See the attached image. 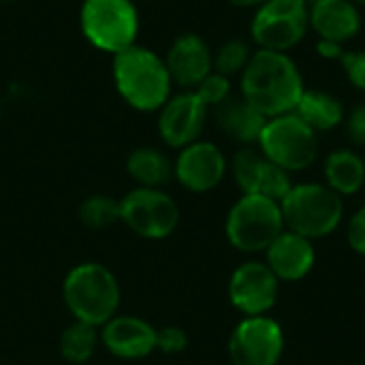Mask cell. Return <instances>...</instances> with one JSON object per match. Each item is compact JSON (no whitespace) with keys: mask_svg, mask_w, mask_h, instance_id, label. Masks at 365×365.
I'll use <instances>...</instances> for the list:
<instances>
[{"mask_svg":"<svg viewBox=\"0 0 365 365\" xmlns=\"http://www.w3.org/2000/svg\"><path fill=\"white\" fill-rule=\"evenodd\" d=\"M306 92L304 77L289 53L255 49L240 75V96L267 120L293 113Z\"/></svg>","mask_w":365,"mask_h":365,"instance_id":"1","label":"cell"},{"mask_svg":"<svg viewBox=\"0 0 365 365\" xmlns=\"http://www.w3.org/2000/svg\"><path fill=\"white\" fill-rule=\"evenodd\" d=\"M111 77L120 98L141 113H156L173 94V81L163 56L135 43L111 56Z\"/></svg>","mask_w":365,"mask_h":365,"instance_id":"2","label":"cell"},{"mask_svg":"<svg viewBox=\"0 0 365 365\" xmlns=\"http://www.w3.org/2000/svg\"><path fill=\"white\" fill-rule=\"evenodd\" d=\"M62 299L73 321L103 327L120 310L122 289L115 274L103 263L75 265L62 282Z\"/></svg>","mask_w":365,"mask_h":365,"instance_id":"3","label":"cell"},{"mask_svg":"<svg viewBox=\"0 0 365 365\" xmlns=\"http://www.w3.org/2000/svg\"><path fill=\"white\" fill-rule=\"evenodd\" d=\"M284 229L314 242L331 235L344 220V199L327 184H293L280 203Z\"/></svg>","mask_w":365,"mask_h":365,"instance_id":"4","label":"cell"},{"mask_svg":"<svg viewBox=\"0 0 365 365\" xmlns=\"http://www.w3.org/2000/svg\"><path fill=\"white\" fill-rule=\"evenodd\" d=\"M83 38L98 51L115 56L137 43L141 17L135 0H83L79 9Z\"/></svg>","mask_w":365,"mask_h":365,"instance_id":"5","label":"cell"},{"mask_svg":"<svg viewBox=\"0 0 365 365\" xmlns=\"http://www.w3.org/2000/svg\"><path fill=\"white\" fill-rule=\"evenodd\" d=\"M284 231L282 207L278 201L261 195H242L229 210L225 233L240 252H265Z\"/></svg>","mask_w":365,"mask_h":365,"instance_id":"6","label":"cell"},{"mask_svg":"<svg viewBox=\"0 0 365 365\" xmlns=\"http://www.w3.org/2000/svg\"><path fill=\"white\" fill-rule=\"evenodd\" d=\"M257 148L267 160L289 173L306 171L319 158V135L293 111L269 118Z\"/></svg>","mask_w":365,"mask_h":365,"instance_id":"7","label":"cell"},{"mask_svg":"<svg viewBox=\"0 0 365 365\" xmlns=\"http://www.w3.org/2000/svg\"><path fill=\"white\" fill-rule=\"evenodd\" d=\"M310 6L304 0H267L250 21V38L259 49L282 51L297 47L310 30Z\"/></svg>","mask_w":365,"mask_h":365,"instance_id":"8","label":"cell"},{"mask_svg":"<svg viewBox=\"0 0 365 365\" xmlns=\"http://www.w3.org/2000/svg\"><path fill=\"white\" fill-rule=\"evenodd\" d=\"M122 222L143 240H165L180 225V207L163 188H133L120 199Z\"/></svg>","mask_w":365,"mask_h":365,"instance_id":"9","label":"cell"},{"mask_svg":"<svg viewBox=\"0 0 365 365\" xmlns=\"http://www.w3.org/2000/svg\"><path fill=\"white\" fill-rule=\"evenodd\" d=\"M284 353V331L267 314L244 317L231 338L229 357L233 365H278Z\"/></svg>","mask_w":365,"mask_h":365,"instance_id":"10","label":"cell"},{"mask_svg":"<svg viewBox=\"0 0 365 365\" xmlns=\"http://www.w3.org/2000/svg\"><path fill=\"white\" fill-rule=\"evenodd\" d=\"M156 113V128L163 143L171 150H182L201 139L210 109L195 90H182L171 94Z\"/></svg>","mask_w":365,"mask_h":365,"instance_id":"11","label":"cell"},{"mask_svg":"<svg viewBox=\"0 0 365 365\" xmlns=\"http://www.w3.org/2000/svg\"><path fill=\"white\" fill-rule=\"evenodd\" d=\"M231 173L242 195H261L282 203L293 188L291 173L267 160L261 150L252 145H242L235 152L231 160Z\"/></svg>","mask_w":365,"mask_h":365,"instance_id":"12","label":"cell"},{"mask_svg":"<svg viewBox=\"0 0 365 365\" xmlns=\"http://www.w3.org/2000/svg\"><path fill=\"white\" fill-rule=\"evenodd\" d=\"M280 293V280L267 267L265 261H246L231 274L229 299L244 317L267 314Z\"/></svg>","mask_w":365,"mask_h":365,"instance_id":"13","label":"cell"},{"mask_svg":"<svg viewBox=\"0 0 365 365\" xmlns=\"http://www.w3.org/2000/svg\"><path fill=\"white\" fill-rule=\"evenodd\" d=\"M227 171L229 163L225 152L205 139L178 150L173 160V180H178L182 188L197 195L214 190L225 180Z\"/></svg>","mask_w":365,"mask_h":365,"instance_id":"14","label":"cell"},{"mask_svg":"<svg viewBox=\"0 0 365 365\" xmlns=\"http://www.w3.org/2000/svg\"><path fill=\"white\" fill-rule=\"evenodd\" d=\"M173 86L195 90L214 71V51L197 32H182L175 36L163 56Z\"/></svg>","mask_w":365,"mask_h":365,"instance_id":"15","label":"cell"},{"mask_svg":"<svg viewBox=\"0 0 365 365\" xmlns=\"http://www.w3.org/2000/svg\"><path fill=\"white\" fill-rule=\"evenodd\" d=\"M101 344L118 359H145L156 351V327L133 314H115L101 327Z\"/></svg>","mask_w":365,"mask_h":365,"instance_id":"16","label":"cell"},{"mask_svg":"<svg viewBox=\"0 0 365 365\" xmlns=\"http://www.w3.org/2000/svg\"><path fill=\"white\" fill-rule=\"evenodd\" d=\"M265 263L280 282H299L312 272L317 250L310 240L284 229L265 250Z\"/></svg>","mask_w":365,"mask_h":365,"instance_id":"17","label":"cell"},{"mask_svg":"<svg viewBox=\"0 0 365 365\" xmlns=\"http://www.w3.org/2000/svg\"><path fill=\"white\" fill-rule=\"evenodd\" d=\"M310 30L319 38L334 43H349L361 30V15L353 0H321L310 6Z\"/></svg>","mask_w":365,"mask_h":365,"instance_id":"18","label":"cell"},{"mask_svg":"<svg viewBox=\"0 0 365 365\" xmlns=\"http://www.w3.org/2000/svg\"><path fill=\"white\" fill-rule=\"evenodd\" d=\"M214 115L218 128L240 145H255L267 122V118L242 96H229L222 105L214 107Z\"/></svg>","mask_w":365,"mask_h":365,"instance_id":"19","label":"cell"},{"mask_svg":"<svg viewBox=\"0 0 365 365\" xmlns=\"http://www.w3.org/2000/svg\"><path fill=\"white\" fill-rule=\"evenodd\" d=\"M325 184L342 199L357 195L365 186V160L349 148L334 150L323 165Z\"/></svg>","mask_w":365,"mask_h":365,"instance_id":"20","label":"cell"},{"mask_svg":"<svg viewBox=\"0 0 365 365\" xmlns=\"http://www.w3.org/2000/svg\"><path fill=\"white\" fill-rule=\"evenodd\" d=\"M126 173L141 188H163L173 180V160L158 148H135L126 158Z\"/></svg>","mask_w":365,"mask_h":365,"instance_id":"21","label":"cell"},{"mask_svg":"<svg viewBox=\"0 0 365 365\" xmlns=\"http://www.w3.org/2000/svg\"><path fill=\"white\" fill-rule=\"evenodd\" d=\"M295 113L314 133H329V130L338 128L346 118L344 105L340 103V98H336L334 94H329L325 90H308V88H306Z\"/></svg>","mask_w":365,"mask_h":365,"instance_id":"22","label":"cell"},{"mask_svg":"<svg viewBox=\"0 0 365 365\" xmlns=\"http://www.w3.org/2000/svg\"><path fill=\"white\" fill-rule=\"evenodd\" d=\"M98 344H101V327H94V325L81 323V321H73L68 327L62 329L58 349H60V355L64 361L81 365L92 359Z\"/></svg>","mask_w":365,"mask_h":365,"instance_id":"23","label":"cell"},{"mask_svg":"<svg viewBox=\"0 0 365 365\" xmlns=\"http://www.w3.org/2000/svg\"><path fill=\"white\" fill-rule=\"evenodd\" d=\"M79 220L88 229L101 231L113 227L120 218V201L109 195H92L79 205Z\"/></svg>","mask_w":365,"mask_h":365,"instance_id":"24","label":"cell"},{"mask_svg":"<svg viewBox=\"0 0 365 365\" xmlns=\"http://www.w3.org/2000/svg\"><path fill=\"white\" fill-rule=\"evenodd\" d=\"M250 56H252V49H250V45L246 41L231 38V41L222 43L216 49V53H214V71L225 75V77L242 75V71L246 68Z\"/></svg>","mask_w":365,"mask_h":365,"instance_id":"25","label":"cell"},{"mask_svg":"<svg viewBox=\"0 0 365 365\" xmlns=\"http://www.w3.org/2000/svg\"><path fill=\"white\" fill-rule=\"evenodd\" d=\"M195 94L205 103L207 109H214L222 105L231 96V77H225L216 71H212L197 88Z\"/></svg>","mask_w":365,"mask_h":365,"instance_id":"26","label":"cell"},{"mask_svg":"<svg viewBox=\"0 0 365 365\" xmlns=\"http://www.w3.org/2000/svg\"><path fill=\"white\" fill-rule=\"evenodd\" d=\"M188 346V336L178 325H167L156 329V351L163 355H180Z\"/></svg>","mask_w":365,"mask_h":365,"instance_id":"27","label":"cell"},{"mask_svg":"<svg viewBox=\"0 0 365 365\" xmlns=\"http://www.w3.org/2000/svg\"><path fill=\"white\" fill-rule=\"evenodd\" d=\"M342 71L346 75V79L357 88L365 92V51L364 49H355V51H344L342 60Z\"/></svg>","mask_w":365,"mask_h":365,"instance_id":"28","label":"cell"},{"mask_svg":"<svg viewBox=\"0 0 365 365\" xmlns=\"http://www.w3.org/2000/svg\"><path fill=\"white\" fill-rule=\"evenodd\" d=\"M346 237H349L351 248L357 255L365 257V205L353 214V218L349 222V229H346Z\"/></svg>","mask_w":365,"mask_h":365,"instance_id":"29","label":"cell"},{"mask_svg":"<svg viewBox=\"0 0 365 365\" xmlns=\"http://www.w3.org/2000/svg\"><path fill=\"white\" fill-rule=\"evenodd\" d=\"M346 137L355 145H365V103L357 105L346 118Z\"/></svg>","mask_w":365,"mask_h":365,"instance_id":"30","label":"cell"},{"mask_svg":"<svg viewBox=\"0 0 365 365\" xmlns=\"http://www.w3.org/2000/svg\"><path fill=\"white\" fill-rule=\"evenodd\" d=\"M344 51H346V49H344V45L334 43V41L319 38V43H317V53H319L323 60H342Z\"/></svg>","mask_w":365,"mask_h":365,"instance_id":"31","label":"cell"},{"mask_svg":"<svg viewBox=\"0 0 365 365\" xmlns=\"http://www.w3.org/2000/svg\"><path fill=\"white\" fill-rule=\"evenodd\" d=\"M227 2L233 4V6H237V9H259L267 0H227Z\"/></svg>","mask_w":365,"mask_h":365,"instance_id":"32","label":"cell"},{"mask_svg":"<svg viewBox=\"0 0 365 365\" xmlns=\"http://www.w3.org/2000/svg\"><path fill=\"white\" fill-rule=\"evenodd\" d=\"M304 2H306L308 6H312V4H317V2H321V0H304Z\"/></svg>","mask_w":365,"mask_h":365,"instance_id":"33","label":"cell"},{"mask_svg":"<svg viewBox=\"0 0 365 365\" xmlns=\"http://www.w3.org/2000/svg\"><path fill=\"white\" fill-rule=\"evenodd\" d=\"M353 2H355V4H364L365 6V0H353Z\"/></svg>","mask_w":365,"mask_h":365,"instance_id":"34","label":"cell"},{"mask_svg":"<svg viewBox=\"0 0 365 365\" xmlns=\"http://www.w3.org/2000/svg\"><path fill=\"white\" fill-rule=\"evenodd\" d=\"M135 2H141V0H135Z\"/></svg>","mask_w":365,"mask_h":365,"instance_id":"35","label":"cell"},{"mask_svg":"<svg viewBox=\"0 0 365 365\" xmlns=\"http://www.w3.org/2000/svg\"><path fill=\"white\" fill-rule=\"evenodd\" d=\"M4 2H9V0H4Z\"/></svg>","mask_w":365,"mask_h":365,"instance_id":"36","label":"cell"}]
</instances>
